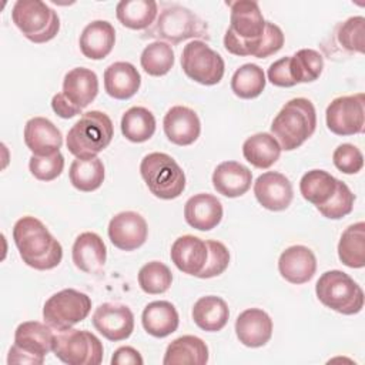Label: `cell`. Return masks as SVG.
Returning <instances> with one entry per match:
<instances>
[{
  "label": "cell",
  "mask_w": 365,
  "mask_h": 365,
  "mask_svg": "<svg viewBox=\"0 0 365 365\" xmlns=\"http://www.w3.org/2000/svg\"><path fill=\"white\" fill-rule=\"evenodd\" d=\"M64 168V157L60 151L51 155H31L29 161V170L34 178L40 181L56 180Z\"/></svg>",
  "instance_id": "43"
},
{
  "label": "cell",
  "mask_w": 365,
  "mask_h": 365,
  "mask_svg": "<svg viewBox=\"0 0 365 365\" xmlns=\"http://www.w3.org/2000/svg\"><path fill=\"white\" fill-rule=\"evenodd\" d=\"M317 128L314 104L304 97L287 101L271 123V134L279 143L281 150L292 151L301 147Z\"/></svg>",
  "instance_id": "4"
},
{
  "label": "cell",
  "mask_w": 365,
  "mask_h": 365,
  "mask_svg": "<svg viewBox=\"0 0 365 365\" xmlns=\"http://www.w3.org/2000/svg\"><path fill=\"white\" fill-rule=\"evenodd\" d=\"M91 311V299L87 294L73 288L53 294L43 307V318L56 331H66L84 321Z\"/></svg>",
  "instance_id": "11"
},
{
  "label": "cell",
  "mask_w": 365,
  "mask_h": 365,
  "mask_svg": "<svg viewBox=\"0 0 365 365\" xmlns=\"http://www.w3.org/2000/svg\"><path fill=\"white\" fill-rule=\"evenodd\" d=\"M336 178L324 170H311L299 181V191L304 200L315 207L324 205L335 192Z\"/></svg>",
  "instance_id": "35"
},
{
  "label": "cell",
  "mask_w": 365,
  "mask_h": 365,
  "mask_svg": "<svg viewBox=\"0 0 365 365\" xmlns=\"http://www.w3.org/2000/svg\"><path fill=\"white\" fill-rule=\"evenodd\" d=\"M143 38H155L168 44H178L184 40H205L211 38L208 24L192 10L181 4L165 6L155 21L143 31Z\"/></svg>",
  "instance_id": "3"
},
{
  "label": "cell",
  "mask_w": 365,
  "mask_h": 365,
  "mask_svg": "<svg viewBox=\"0 0 365 365\" xmlns=\"http://www.w3.org/2000/svg\"><path fill=\"white\" fill-rule=\"evenodd\" d=\"M327 127L336 135H354L364 131L365 96L364 93L334 98L325 111Z\"/></svg>",
  "instance_id": "13"
},
{
  "label": "cell",
  "mask_w": 365,
  "mask_h": 365,
  "mask_svg": "<svg viewBox=\"0 0 365 365\" xmlns=\"http://www.w3.org/2000/svg\"><path fill=\"white\" fill-rule=\"evenodd\" d=\"M170 257L181 272L197 277L207 262L208 247L204 240L187 234L173 242Z\"/></svg>",
  "instance_id": "21"
},
{
  "label": "cell",
  "mask_w": 365,
  "mask_h": 365,
  "mask_svg": "<svg viewBox=\"0 0 365 365\" xmlns=\"http://www.w3.org/2000/svg\"><path fill=\"white\" fill-rule=\"evenodd\" d=\"M265 74L262 68L254 63L242 64L231 77L232 93L244 100L258 97L265 88Z\"/></svg>",
  "instance_id": "38"
},
{
  "label": "cell",
  "mask_w": 365,
  "mask_h": 365,
  "mask_svg": "<svg viewBox=\"0 0 365 365\" xmlns=\"http://www.w3.org/2000/svg\"><path fill=\"white\" fill-rule=\"evenodd\" d=\"M74 265L87 274H100L107 258V248L103 238L96 232H81L71 248Z\"/></svg>",
  "instance_id": "24"
},
{
  "label": "cell",
  "mask_w": 365,
  "mask_h": 365,
  "mask_svg": "<svg viewBox=\"0 0 365 365\" xmlns=\"http://www.w3.org/2000/svg\"><path fill=\"white\" fill-rule=\"evenodd\" d=\"M141 324L147 334L155 338H165L177 331L180 317L171 302L153 301L143 309Z\"/></svg>",
  "instance_id": "29"
},
{
  "label": "cell",
  "mask_w": 365,
  "mask_h": 365,
  "mask_svg": "<svg viewBox=\"0 0 365 365\" xmlns=\"http://www.w3.org/2000/svg\"><path fill=\"white\" fill-rule=\"evenodd\" d=\"M113 121L103 111H87L68 130L66 145L76 158H94L111 143Z\"/></svg>",
  "instance_id": "5"
},
{
  "label": "cell",
  "mask_w": 365,
  "mask_h": 365,
  "mask_svg": "<svg viewBox=\"0 0 365 365\" xmlns=\"http://www.w3.org/2000/svg\"><path fill=\"white\" fill-rule=\"evenodd\" d=\"M155 131V117L145 107H131L121 117V133L131 143H144Z\"/></svg>",
  "instance_id": "37"
},
{
  "label": "cell",
  "mask_w": 365,
  "mask_h": 365,
  "mask_svg": "<svg viewBox=\"0 0 365 365\" xmlns=\"http://www.w3.org/2000/svg\"><path fill=\"white\" fill-rule=\"evenodd\" d=\"M13 240L23 262L34 269H53L61 262V244L36 217L26 215L17 220L13 227Z\"/></svg>",
  "instance_id": "2"
},
{
  "label": "cell",
  "mask_w": 365,
  "mask_h": 365,
  "mask_svg": "<svg viewBox=\"0 0 365 365\" xmlns=\"http://www.w3.org/2000/svg\"><path fill=\"white\" fill-rule=\"evenodd\" d=\"M252 182V173L248 167L237 161H224L212 173L214 190L228 198L244 195Z\"/></svg>",
  "instance_id": "25"
},
{
  "label": "cell",
  "mask_w": 365,
  "mask_h": 365,
  "mask_svg": "<svg viewBox=\"0 0 365 365\" xmlns=\"http://www.w3.org/2000/svg\"><path fill=\"white\" fill-rule=\"evenodd\" d=\"M324 54L331 60L352 57L365 53V19L354 16L338 23L322 43Z\"/></svg>",
  "instance_id": "14"
},
{
  "label": "cell",
  "mask_w": 365,
  "mask_h": 365,
  "mask_svg": "<svg viewBox=\"0 0 365 365\" xmlns=\"http://www.w3.org/2000/svg\"><path fill=\"white\" fill-rule=\"evenodd\" d=\"M158 4L154 0H121L115 7L117 20L131 30H147L157 19Z\"/></svg>",
  "instance_id": "33"
},
{
  "label": "cell",
  "mask_w": 365,
  "mask_h": 365,
  "mask_svg": "<svg viewBox=\"0 0 365 365\" xmlns=\"http://www.w3.org/2000/svg\"><path fill=\"white\" fill-rule=\"evenodd\" d=\"M115 43V30L107 20H94L88 23L80 34V50L90 60L106 58Z\"/></svg>",
  "instance_id": "26"
},
{
  "label": "cell",
  "mask_w": 365,
  "mask_h": 365,
  "mask_svg": "<svg viewBox=\"0 0 365 365\" xmlns=\"http://www.w3.org/2000/svg\"><path fill=\"white\" fill-rule=\"evenodd\" d=\"M56 334L46 322L24 321L14 331V345L9 351L7 364L40 365L53 351Z\"/></svg>",
  "instance_id": "9"
},
{
  "label": "cell",
  "mask_w": 365,
  "mask_h": 365,
  "mask_svg": "<svg viewBox=\"0 0 365 365\" xmlns=\"http://www.w3.org/2000/svg\"><path fill=\"white\" fill-rule=\"evenodd\" d=\"M208 362V346L207 344L194 335H182L175 338L168 344L163 364L177 365V364H191V365H205Z\"/></svg>",
  "instance_id": "30"
},
{
  "label": "cell",
  "mask_w": 365,
  "mask_h": 365,
  "mask_svg": "<svg viewBox=\"0 0 365 365\" xmlns=\"http://www.w3.org/2000/svg\"><path fill=\"white\" fill-rule=\"evenodd\" d=\"M68 101L83 110L94 101L98 93L97 74L86 67H76L66 73L63 78V91Z\"/></svg>",
  "instance_id": "27"
},
{
  "label": "cell",
  "mask_w": 365,
  "mask_h": 365,
  "mask_svg": "<svg viewBox=\"0 0 365 365\" xmlns=\"http://www.w3.org/2000/svg\"><path fill=\"white\" fill-rule=\"evenodd\" d=\"M51 108L61 118H73L77 114H81V111H83V110L77 108L76 106H73L63 93H57L53 96Z\"/></svg>",
  "instance_id": "47"
},
{
  "label": "cell",
  "mask_w": 365,
  "mask_h": 365,
  "mask_svg": "<svg viewBox=\"0 0 365 365\" xmlns=\"http://www.w3.org/2000/svg\"><path fill=\"white\" fill-rule=\"evenodd\" d=\"M181 67L187 77L202 86L218 84L225 71V63L221 54L202 40H192L184 46Z\"/></svg>",
  "instance_id": "12"
},
{
  "label": "cell",
  "mask_w": 365,
  "mask_h": 365,
  "mask_svg": "<svg viewBox=\"0 0 365 365\" xmlns=\"http://www.w3.org/2000/svg\"><path fill=\"white\" fill-rule=\"evenodd\" d=\"M230 27L224 34V47L235 56L267 58L278 53L285 41L282 30L267 21L254 0L228 1Z\"/></svg>",
  "instance_id": "1"
},
{
  "label": "cell",
  "mask_w": 365,
  "mask_h": 365,
  "mask_svg": "<svg viewBox=\"0 0 365 365\" xmlns=\"http://www.w3.org/2000/svg\"><path fill=\"white\" fill-rule=\"evenodd\" d=\"M318 299L332 311L354 315L364 308V291L346 272L325 271L315 284Z\"/></svg>",
  "instance_id": "7"
},
{
  "label": "cell",
  "mask_w": 365,
  "mask_h": 365,
  "mask_svg": "<svg viewBox=\"0 0 365 365\" xmlns=\"http://www.w3.org/2000/svg\"><path fill=\"white\" fill-rule=\"evenodd\" d=\"M171 282L173 274L170 268L160 261L147 262L138 271V285L145 294H164L171 287Z\"/></svg>",
  "instance_id": "41"
},
{
  "label": "cell",
  "mask_w": 365,
  "mask_h": 365,
  "mask_svg": "<svg viewBox=\"0 0 365 365\" xmlns=\"http://www.w3.org/2000/svg\"><path fill=\"white\" fill-rule=\"evenodd\" d=\"M94 328L108 341L118 342L127 339L134 331V315L127 305L104 302L93 314Z\"/></svg>",
  "instance_id": "15"
},
{
  "label": "cell",
  "mask_w": 365,
  "mask_h": 365,
  "mask_svg": "<svg viewBox=\"0 0 365 365\" xmlns=\"http://www.w3.org/2000/svg\"><path fill=\"white\" fill-rule=\"evenodd\" d=\"M184 218L190 227L200 231H210L222 220V204L212 194H195L184 205Z\"/></svg>",
  "instance_id": "23"
},
{
  "label": "cell",
  "mask_w": 365,
  "mask_h": 365,
  "mask_svg": "<svg viewBox=\"0 0 365 365\" xmlns=\"http://www.w3.org/2000/svg\"><path fill=\"white\" fill-rule=\"evenodd\" d=\"M228 318V305L217 295L201 297L192 307V319L195 325L207 332L221 331L227 325Z\"/></svg>",
  "instance_id": "31"
},
{
  "label": "cell",
  "mask_w": 365,
  "mask_h": 365,
  "mask_svg": "<svg viewBox=\"0 0 365 365\" xmlns=\"http://www.w3.org/2000/svg\"><path fill=\"white\" fill-rule=\"evenodd\" d=\"M338 258L349 268L365 267V224L355 222L345 228L338 242Z\"/></svg>",
  "instance_id": "34"
},
{
  "label": "cell",
  "mask_w": 365,
  "mask_h": 365,
  "mask_svg": "<svg viewBox=\"0 0 365 365\" xmlns=\"http://www.w3.org/2000/svg\"><path fill=\"white\" fill-rule=\"evenodd\" d=\"M278 271L281 277L291 284H305L317 271L315 254L305 245H291L281 252Z\"/></svg>",
  "instance_id": "19"
},
{
  "label": "cell",
  "mask_w": 365,
  "mask_h": 365,
  "mask_svg": "<svg viewBox=\"0 0 365 365\" xmlns=\"http://www.w3.org/2000/svg\"><path fill=\"white\" fill-rule=\"evenodd\" d=\"M140 174L153 195L174 200L185 188V174L177 161L165 153H150L140 164Z\"/></svg>",
  "instance_id": "6"
},
{
  "label": "cell",
  "mask_w": 365,
  "mask_h": 365,
  "mask_svg": "<svg viewBox=\"0 0 365 365\" xmlns=\"http://www.w3.org/2000/svg\"><path fill=\"white\" fill-rule=\"evenodd\" d=\"M254 194L257 201L269 211L287 210L294 198L292 184L281 173L267 171L254 182Z\"/></svg>",
  "instance_id": "17"
},
{
  "label": "cell",
  "mask_w": 365,
  "mask_h": 365,
  "mask_svg": "<svg viewBox=\"0 0 365 365\" xmlns=\"http://www.w3.org/2000/svg\"><path fill=\"white\" fill-rule=\"evenodd\" d=\"M108 238L114 247L123 251L140 248L148 235L145 218L135 211H121L108 222Z\"/></svg>",
  "instance_id": "16"
},
{
  "label": "cell",
  "mask_w": 365,
  "mask_h": 365,
  "mask_svg": "<svg viewBox=\"0 0 365 365\" xmlns=\"http://www.w3.org/2000/svg\"><path fill=\"white\" fill-rule=\"evenodd\" d=\"M268 80L271 84L277 87H294L295 81L291 74V67H289V56L282 57L277 61H274L268 71H267Z\"/></svg>",
  "instance_id": "46"
},
{
  "label": "cell",
  "mask_w": 365,
  "mask_h": 365,
  "mask_svg": "<svg viewBox=\"0 0 365 365\" xmlns=\"http://www.w3.org/2000/svg\"><path fill=\"white\" fill-rule=\"evenodd\" d=\"M11 20L27 40L37 44L53 40L60 30L57 11L41 0H17Z\"/></svg>",
  "instance_id": "8"
},
{
  "label": "cell",
  "mask_w": 365,
  "mask_h": 365,
  "mask_svg": "<svg viewBox=\"0 0 365 365\" xmlns=\"http://www.w3.org/2000/svg\"><path fill=\"white\" fill-rule=\"evenodd\" d=\"M165 137L177 145H190L200 137L201 123L197 113L185 106L171 107L163 120Z\"/></svg>",
  "instance_id": "18"
},
{
  "label": "cell",
  "mask_w": 365,
  "mask_h": 365,
  "mask_svg": "<svg viewBox=\"0 0 365 365\" xmlns=\"http://www.w3.org/2000/svg\"><path fill=\"white\" fill-rule=\"evenodd\" d=\"M205 242L208 247V257H207V262H205L202 271L197 277L198 278H214V277L221 275L228 268L230 251L220 241L208 240Z\"/></svg>",
  "instance_id": "44"
},
{
  "label": "cell",
  "mask_w": 365,
  "mask_h": 365,
  "mask_svg": "<svg viewBox=\"0 0 365 365\" xmlns=\"http://www.w3.org/2000/svg\"><path fill=\"white\" fill-rule=\"evenodd\" d=\"M104 164L98 157L94 158H76L68 171L70 182L74 188L83 192H91L104 181Z\"/></svg>",
  "instance_id": "36"
},
{
  "label": "cell",
  "mask_w": 365,
  "mask_h": 365,
  "mask_svg": "<svg viewBox=\"0 0 365 365\" xmlns=\"http://www.w3.org/2000/svg\"><path fill=\"white\" fill-rule=\"evenodd\" d=\"M334 165L344 174H356L364 167V155L361 150L349 143L338 145L332 154Z\"/></svg>",
  "instance_id": "45"
},
{
  "label": "cell",
  "mask_w": 365,
  "mask_h": 365,
  "mask_svg": "<svg viewBox=\"0 0 365 365\" xmlns=\"http://www.w3.org/2000/svg\"><path fill=\"white\" fill-rule=\"evenodd\" d=\"M281 145L269 133H257L242 144L244 158L257 168H269L281 155Z\"/></svg>",
  "instance_id": "32"
},
{
  "label": "cell",
  "mask_w": 365,
  "mask_h": 365,
  "mask_svg": "<svg viewBox=\"0 0 365 365\" xmlns=\"http://www.w3.org/2000/svg\"><path fill=\"white\" fill-rule=\"evenodd\" d=\"M140 64L150 76H165L174 66V51L168 43L154 41L143 50Z\"/></svg>",
  "instance_id": "40"
},
{
  "label": "cell",
  "mask_w": 365,
  "mask_h": 365,
  "mask_svg": "<svg viewBox=\"0 0 365 365\" xmlns=\"http://www.w3.org/2000/svg\"><path fill=\"white\" fill-rule=\"evenodd\" d=\"M289 67L295 84L312 83L322 73L324 57L314 48H301L294 56H289Z\"/></svg>",
  "instance_id": "39"
},
{
  "label": "cell",
  "mask_w": 365,
  "mask_h": 365,
  "mask_svg": "<svg viewBox=\"0 0 365 365\" xmlns=\"http://www.w3.org/2000/svg\"><path fill=\"white\" fill-rule=\"evenodd\" d=\"M24 143L33 155H51L63 145L61 131L44 117H33L24 125Z\"/></svg>",
  "instance_id": "22"
},
{
  "label": "cell",
  "mask_w": 365,
  "mask_h": 365,
  "mask_svg": "<svg viewBox=\"0 0 365 365\" xmlns=\"http://www.w3.org/2000/svg\"><path fill=\"white\" fill-rule=\"evenodd\" d=\"M143 362H144L143 356L133 346H120L118 349H115L111 358L113 365H127V364L141 365Z\"/></svg>",
  "instance_id": "48"
},
{
  "label": "cell",
  "mask_w": 365,
  "mask_h": 365,
  "mask_svg": "<svg viewBox=\"0 0 365 365\" xmlns=\"http://www.w3.org/2000/svg\"><path fill=\"white\" fill-rule=\"evenodd\" d=\"M54 355L68 365H98L103 361L101 341L87 329L57 331L53 345Z\"/></svg>",
  "instance_id": "10"
},
{
  "label": "cell",
  "mask_w": 365,
  "mask_h": 365,
  "mask_svg": "<svg viewBox=\"0 0 365 365\" xmlns=\"http://www.w3.org/2000/svg\"><path fill=\"white\" fill-rule=\"evenodd\" d=\"M141 86L138 70L128 61H115L104 71V88L115 100L131 98Z\"/></svg>",
  "instance_id": "28"
},
{
  "label": "cell",
  "mask_w": 365,
  "mask_h": 365,
  "mask_svg": "<svg viewBox=\"0 0 365 365\" xmlns=\"http://www.w3.org/2000/svg\"><path fill=\"white\" fill-rule=\"evenodd\" d=\"M235 334L248 348L264 346L272 336V319L259 308H248L237 317Z\"/></svg>",
  "instance_id": "20"
},
{
  "label": "cell",
  "mask_w": 365,
  "mask_h": 365,
  "mask_svg": "<svg viewBox=\"0 0 365 365\" xmlns=\"http://www.w3.org/2000/svg\"><path fill=\"white\" fill-rule=\"evenodd\" d=\"M354 202H355V195L352 194L349 187L344 181L338 180L336 188H335V192L332 194V197L324 205L317 207V210L325 218L341 220L342 217L348 215L352 211Z\"/></svg>",
  "instance_id": "42"
}]
</instances>
